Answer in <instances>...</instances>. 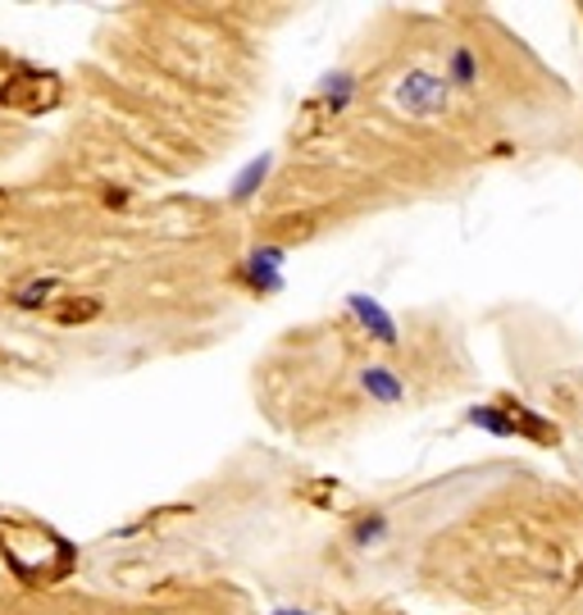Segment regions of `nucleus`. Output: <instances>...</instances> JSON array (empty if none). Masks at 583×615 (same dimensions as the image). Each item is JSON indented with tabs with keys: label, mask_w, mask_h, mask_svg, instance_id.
Listing matches in <instances>:
<instances>
[{
	"label": "nucleus",
	"mask_w": 583,
	"mask_h": 615,
	"mask_svg": "<svg viewBox=\"0 0 583 615\" xmlns=\"http://www.w3.org/2000/svg\"><path fill=\"white\" fill-rule=\"evenodd\" d=\"M360 388L370 392L374 402H383V406H392V402H402V396H406L402 379H396L392 369H365V374H360Z\"/></svg>",
	"instance_id": "1"
},
{
	"label": "nucleus",
	"mask_w": 583,
	"mask_h": 615,
	"mask_svg": "<svg viewBox=\"0 0 583 615\" xmlns=\"http://www.w3.org/2000/svg\"><path fill=\"white\" fill-rule=\"evenodd\" d=\"M511 428H525V434L538 438V443H557V428L542 424V420H534L525 406H515V411H511Z\"/></svg>",
	"instance_id": "2"
},
{
	"label": "nucleus",
	"mask_w": 583,
	"mask_h": 615,
	"mask_svg": "<svg viewBox=\"0 0 583 615\" xmlns=\"http://www.w3.org/2000/svg\"><path fill=\"white\" fill-rule=\"evenodd\" d=\"M451 78L460 87H474V59H470V51H456L451 55Z\"/></svg>",
	"instance_id": "3"
},
{
	"label": "nucleus",
	"mask_w": 583,
	"mask_h": 615,
	"mask_svg": "<svg viewBox=\"0 0 583 615\" xmlns=\"http://www.w3.org/2000/svg\"><path fill=\"white\" fill-rule=\"evenodd\" d=\"M0 210H5V197H0Z\"/></svg>",
	"instance_id": "4"
}]
</instances>
